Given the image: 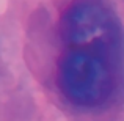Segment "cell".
<instances>
[{"mask_svg":"<svg viewBox=\"0 0 124 121\" xmlns=\"http://www.w3.org/2000/svg\"><path fill=\"white\" fill-rule=\"evenodd\" d=\"M63 38L68 46L101 44L123 49L121 32L115 17L96 0H79L66 9Z\"/></svg>","mask_w":124,"mask_h":121,"instance_id":"cell-2","label":"cell"},{"mask_svg":"<svg viewBox=\"0 0 124 121\" xmlns=\"http://www.w3.org/2000/svg\"><path fill=\"white\" fill-rule=\"evenodd\" d=\"M121 50L101 44L68 46L58 65L61 93L80 107H99L107 102L116 88Z\"/></svg>","mask_w":124,"mask_h":121,"instance_id":"cell-1","label":"cell"}]
</instances>
